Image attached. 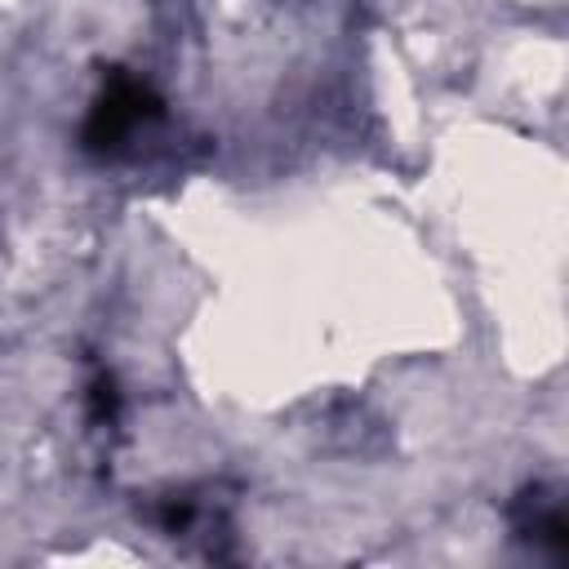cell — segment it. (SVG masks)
Returning a JSON list of instances; mask_svg holds the SVG:
<instances>
[{
	"label": "cell",
	"mask_w": 569,
	"mask_h": 569,
	"mask_svg": "<svg viewBox=\"0 0 569 569\" xmlns=\"http://www.w3.org/2000/svg\"><path fill=\"white\" fill-rule=\"evenodd\" d=\"M156 116V98L138 84V80H111V89L98 98L93 120H89V147L98 151H116L138 124H147Z\"/></svg>",
	"instance_id": "1"
}]
</instances>
